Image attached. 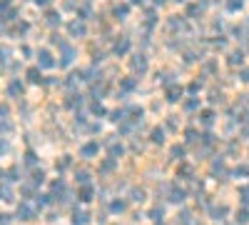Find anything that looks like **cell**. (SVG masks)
<instances>
[{
	"label": "cell",
	"mask_w": 249,
	"mask_h": 225,
	"mask_svg": "<svg viewBox=\"0 0 249 225\" xmlns=\"http://www.w3.org/2000/svg\"><path fill=\"white\" fill-rule=\"evenodd\" d=\"M37 3H43V5H45V3H47V0H37Z\"/></svg>",
	"instance_id": "6da1fadb"
}]
</instances>
